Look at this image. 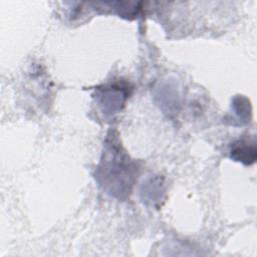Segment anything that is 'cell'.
Instances as JSON below:
<instances>
[{"label":"cell","instance_id":"6da1fadb","mask_svg":"<svg viewBox=\"0 0 257 257\" xmlns=\"http://www.w3.org/2000/svg\"><path fill=\"white\" fill-rule=\"evenodd\" d=\"M138 174L137 163L122 149L115 134L109 132L95 170L98 185L107 195L123 200L130 195Z\"/></svg>","mask_w":257,"mask_h":257},{"label":"cell","instance_id":"7a4b0ae2","mask_svg":"<svg viewBox=\"0 0 257 257\" xmlns=\"http://www.w3.org/2000/svg\"><path fill=\"white\" fill-rule=\"evenodd\" d=\"M132 87L123 81H116L111 84L98 87L95 91V98L98 106L104 114L117 113L123 107L125 100L131 94Z\"/></svg>","mask_w":257,"mask_h":257},{"label":"cell","instance_id":"3957f363","mask_svg":"<svg viewBox=\"0 0 257 257\" xmlns=\"http://www.w3.org/2000/svg\"><path fill=\"white\" fill-rule=\"evenodd\" d=\"M229 156L232 160L240 162L246 166L255 163L257 158V150L255 140L249 138H241L230 145Z\"/></svg>","mask_w":257,"mask_h":257},{"label":"cell","instance_id":"277c9868","mask_svg":"<svg viewBox=\"0 0 257 257\" xmlns=\"http://www.w3.org/2000/svg\"><path fill=\"white\" fill-rule=\"evenodd\" d=\"M162 187L163 184L161 183L160 179H152L147 184H144V190L141 191V194L144 195V200H149V202H152L154 205L156 202H158V199H162Z\"/></svg>","mask_w":257,"mask_h":257},{"label":"cell","instance_id":"5b68a950","mask_svg":"<svg viewBox=\"0 0 257 257\" xmlns=\"http://www.w3.org/2000/svg\"><path fill=\"white\" fill-rule=\"evenodd\" d=\"M232 108H234V111L236 115H238L239 119L243 121L242 123L248 122V119L250 118L251 106H250V101L246 97L236 96L232 101Z\"/></svg>","mask_w":257,"mask_h":257}]
</instances>
